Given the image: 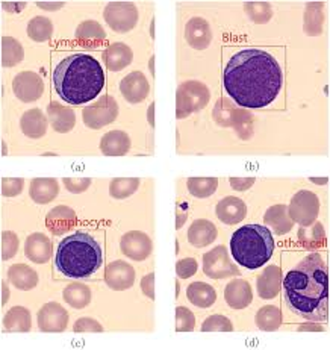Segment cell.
<instances>
[{
  "label": "cell",
  "mask_w": 330,
  "mask_h": 350,
  "mask_svg": "<svg viewBox=\"0 0 330 350\" xmlns=\"http://www.w3.org/2000/svg\"><path fill=\"white\" fill-rule=\"evenodd\" d=\"M118 103L112 96H102L94 103L83 109L82 118L90 129H102L111 124L118 117Z\"/></svg>",
  "instance_id": "obj_9"
},
{
  "label": "cell",
  "mask_w": 330,
  "mask_h": 350,
  "mask_svg": "<svg viewBox=\"0 0 330 350\" xmlns=\"http://www.w3.org/2000/svg\"><path fill=\"white\" fill-rule=\"evenodd\" d=\"M187 297L193 305L205 310V308H209L215 304L217 291L209 284L193 282L191 285H188Z\"/></svg>",
  "instance_id": "obj_34"
},
{
  "label": "cell",
  "mask_w": 330,
  "mask_h": 350,
  "mask_svg": "<svg viewBox=\"0 0 330 350\" xmlns=\"http://www.w3.org/2000/svg\"><path fill=\"white\" fill-rule=\"evenodd\" d=\"M68 312L58 302H49L38 311V327L41 332H64L68 325Z\"/></svg>",
  "instance_id": "obj_14"
},
{
  "label": "cell",
  "mask_w": 330,
  "mask_h": 350,
  "mask_svg": "<svg viewBox=\"0 0 330 350\" xmlns=\"http://www.w3.org/2000/svg\"><path fill=\"white\" fill-rule=\"evenodd\" d=\"M120 91L129 103H141L149 96L150 85L141 72H132L122 79Z\"/></svg>",
  "instance_id": "obj_16"
},
{
  "label": "cell",
  "mask_w": 330,
  "mask_h": 350,
  "mask_svg": "<svg viewBox=\"0 0 330 350\" xmlns=\"http://www.w3.org/2000/svg\"><path fill=\"white\" fill-rule=\"evenodd\" d=\"M288 213L294 223H299L301 226L312 225L320 213V200L317 194L306 190L296 193L288 206Z\"/></svg>",
  "instance_id": "obj_10"
},
{
  "label": "cell",
  "mask_w": 330,
  "mask_h": 350,
  "mask_svg": "<svg viewBox=\"0 0 330 350\" xmlns=\"http://www.w3.org/2000/svg\"><path fill=\"white\" fill-rule=\"evenodd\" d=\"M52 241L51 238L41 232L31 234L26 238L25 255L35 264H46L52 258Z\"/></svg>",
  "instance_id": "obj_18"
},
{
  "label": "cell",
  "mask_w": 330,
  "mask_h": 350,
  "mask_svg": "<svg viewBox=\"0 0 330 350\" xmlns=\"http://www.w3.org/2000/svg\"><path fill=\"white\" fill-rule=\"evenodd\" d=\"M59 194V185L58 180L55 178H35L31 182L29 196L31 199L38 205L51 204L52 200L56 199Z\"/></svg>",
  "instance_id": "obj_26"
},
{
  "label": "cell",
  "mask_w": 330,
  "mask_h": 350,
  "mask_svg": "<svg viewBox=\"0 0 330 350\" xmlns=\"http://www.w3.org/2000/svg\"><path fill=\"white\" fill-rule=\"evenodd\" d=\"M103 59L111 72H122L132 64L133 52L128 44L114 43L103 52Z\"/></svg>",
  "instance_id": "obj_28"
},
{
  "label": "cell",
  "mask_w": 330,
  "mask_h": 350,
  "mask_svg": "<svg viewBox=\"0 0 330 350\" xmlns=\"http://www.w3.org/2000/svg\"><path fill=\"white\" fill-rule=\"evenodd\" d=\"M130 149V138L123 131H111L100 139V152L107 157H123Z\"/></svg>",
  "instance_id": "obj_29"
},
{
  "label": "cell",
  "mask_w": 330,
  "mask_h": 350,
  "mask_svg": "<svg viewBox=\"0 0 330 350\" xmlns=\"http://www.w3.org/2000/svg\"><path fill=\"white\" fill-rule=\"evenodd\" d=\"M52 35L53 23L51 22V18L37 16L31 20L29 25H27V37L37 41V43H44V41L52 38Z\"/></svg>",
  "instance_id": "obj_38"
},
{
  "label": "cell",
  "mask_w": 330,
  "mask_h": 350,
  "mask_svg": "<svg viewBox=\"0 0 330 350\" xmlns=\"http://www.w3.org/2000/svg\"><path fill=\"white\" fill-rule=\"evenodd\" d=\"M212 117L215 123L221 126V128H234L238 134L243 137V129H247L251 135V123H253V117L245 111V108L238 107L235 102H230L226 99H220L217 102L215 108L212 111Z\"/></svg>",
  "instance_id": "obj_7"
},
{
  "label": "cell",
  "mask_w": 330,
  "mask_h": 350,
  "mask_svg": "<svg viewBox=\"0 0 330 350\" xmlns=\"http://www.w3.org/2000/svg\"><path fill=\"white\" fill-rule=\"evenodd\" d=\"M47 118L49 122H51L53 131L59 132V134H67V132H70L74 128V123H76L74 111L59 103L49 105Z\"/></svg>",
  "instance_id": "obj_24"
},
{
  "label": "cell",
  "mask_w": 330,
  "mask_h": 350,
  "mask_svg": "<svg viewBox=\"0 0 330 350\" xmlns=\"http://www.w3.org/2000/svg\"><path fill=\"white\" fill-rule=\"evenodd\" d=\"M264 223L275 230L276 235H285L294 226V221L290 217V213H288L286 205H275L266 209Z\"/></svg>",
  "instance_id": "obj_30"
},
{
  "label": "cell",
  "mask_w": 330,
  "mask_h": 350,
  "mask_svg": "<svg viewBox=\"0 0 330 350\" xmlns=\"http://www.w3.org/2000/svg\"><path fill=\"white\" fill-rule=\"evenodd\" d=\"M120 249L132 261H146L153 250L150 237L141 232V230H130L122 237Z\"/></svg>",
  "instance_id": "obj_13"
},
{
  "label": "cell",
  "mask_w": 330,
  "mask_h": 350,
  "mask_svg": "<svg viewBox=\"0 0 330 350\" xmlns=\"http://www.w3.org/2000/svg\"><path fill=\"white\" fill-rule=\"evenodd\" d=\"M62 297L74 310H83L91 302L93 293H91L88 285L74 282L66 286L64 291H62Z\"/></svg>",
  "instance_id": "obj_35"
},
{
  "label": "cell",
  "mask_w": 330,
  "mask_h": 350,
  "mask_svg": "<svg viewBox=\"0 0 330 350\" xmlns=\"http://www.w3.org/2000/svg\"><path fill=\"white\" fill-rule=\"evenodd\" d=\"M62 182H64L67 190L70 193H74V194L87 191L91 185L90 178H64L62 179Z\"/></svg>",
  "instance_id": "obj_49"
},
{
  "label": "cell",
  "mask_w": 330,
  "mask_h": 350,
  "mask_svg": "<svg viewBox=\"0 0 330 350\" xmlns=\"http://www.w3.org/2000/svg\"><path fill=\"white\" fill-rule=\"evenodd\" d=\"M255 178H230V187L232 190L235 191H245L249 190V188L255 184Z\"/></svg>",
  "instance_id": "obj_50"
},
{
  "label": "cell",
  "mask_w": 330,
  "mask_h": 350,
  "mask_svg": "<svg viewBox=\"0 0 330 350\" xmlns=\"http://www.w3.org/2000/svg\"><path fill=\"white\" fill-rule=\"evenodd\" d=\"M105 282L114 291L129 290L135 282V270L129 262L114 261L105 269Z\"/></svg>",
  "instance_id": "obj_15"
},
{
  "label": "cell",
  "mask_w": 330,
  "mask_h": 350,
  "mask_svg": "<svg viewBox=\"0 0 330 350\" xmlns=\"http://www.w3.org/2000/svg\"><path fill=\"white\" fill-rule=\"evenodd\" d=\"M76 213L68 206H56L52 211H49L46 215V226L51 232L56 237L67 234L70 229H73L76 225Z\"/></svg>",
  "instance_id": "obj_20"
},
{
  "label": "cell",
  "mask_w": 330,
  "mask_h": 350,
  "mask_svg": "<svg viewBox=\"0 0 330 350\" xmlns=\"http://www.w3.org/2000/svg\"><path fill=\"white\" fill-rule=\"evenodd\" d=\"M299 331H301V332H305V331L322 332V331H325V327H322V326L318 325V323H315V321H307L306 325H301V326L299 327Z\"/></svg>",
  "instance_id": "obj_53"
},
{
  "label": "cell",
  "mask_w": 330,
  "mask_h": 350,
  "mask_svg": "<svg viewBox=\"0 0 330 350\" xmlns=\"http://www.w3.org/2000/svg\"><path fill=\"white\" fill-rule=\"evenodd\" d=\"M150 72H152V73L154 72V70H153V58L150 59Z\"/></svg>",
  "instance_id": "obj_59"
},
{
  "label": "cell",
  "mask_w": 330,
  "mask_h": 350,
  "mask_svg": "<svg viewBox=\"0 0 330 350\" xmlns=\"http://www.w3.org/2000/svg\"><path fill=\"white\" fill-rule=\"evenodd\" d=\"M187 43L195 51H205L212 41V31L205 18L194 17L185 26Z\"/></svg>",
  "instance_id": "obj_17"
},
{
  "label": "cell",
  "mask_w": 330,
  "mask_h": 350,
  "mask_svg": "<svg viewBox=\"0 0 330 350\" xmlns=\"http://www.w3.org/2000/svg\"><path fill=\"white\" fill-rule=\"evenodd\" d=\"M105 72L93 55L72 53L53 68L52 82L62 102L83 105L94 100L105 88Z\"/></svg>",
  "instance_id": "obj_3"
},
{
  "label": "cell",
  "mask_w": 330,
  "mask_h": 350,
  "mask_svg": "<svg viewBox=\"0 0 330 350\" xmlns=\"http://www.w3.org/2000/svg\"><path fill=\"white\" fill-rule=\"evenodd\" d=\"M76 41L82 47L85 49H97L103 44L107 40V33H105L103 26L94 20H87V22L81 23L76 29Z\"/></svg>",
  "instance_id": "obj_23"
},
{
  "label": "cell",
  "mask_w": 330,
  "mask_h": 350,
  "mask_svg": "<svg viewBox=\"0 0 330 350\" xmlns=\"http://www.w3.org/2000/svg\"><path fill=\"white\" fill-rule=\"evenodd\" d=\"M12 91L23 103L37 102L44 93V82L35 72H22L12 81Z\"/></svg>",
  "instance_id": "obj_12"
},
{
  "label": "cell",
  "mask_w": 330,
  "mask_h": 350,
  "mask_svg": "<svg viewBox=\"0 0 330 350\" xmlns=\"http://www.w3.org/2000/svg\"><path fill=\"white\" fill-rule=\"evenodd\" d=\"M41 10H49V11H56V10H59V8H62V6H64V2H52V3H47V2H38L37 3Z\"/></svg>",
  "instance_id": "obj_54"
},
{
  "label": "cell",
  "mask_w": 330,
  "mask_h": 350,
  "mask_svg": "<svg viewBox=\"0 0 330 350\" xmlns=\"http://www.w3.org/2000/svg\"><path fill=\"white\" fill-rule=\"evenodd\" d=\"M321 3H307L305 12V32L307 35H320L322 23H325V16H322Z\"/></svg>",
  "instance_id": "obj_41"
},
{
  "label": "cell",
  "mask_w": 330,
  "mask_h": 350,
  "mask_svg": "<svg viewBox=\"0 0 330 350\" xmlns=\"http://www.w3.org/2000/svg\"><path fill=\"white\" fill-rule=\"evenodd\" d=\"M102 262L100 244L85 232L66 237L56 249L55 269L70 279L91 278L102 267Z\"/></svg>",
  "instance_id": "obj_4"
},
{
  "label": "cell",
  "mask_w": 330,
  "mask_h": 350,
  "mask_svg": "<svg viewBox=\"0 0 330 350\" xmlns=\"http://www.w3.org/2000/svg\"><path fill=\"white\" fill-rule=\"evenodd\" d=\"M209 99V88L203 82L187 81L180 83L176 93V117L182 120V118H187L193 113L206 108Z\"/></svg>",
  "instance_id": "obj_6"
},
{
  "label": "cell",
  "mask_w": 330,
  "mask_h": 350,
  "mask_svg": "<svg viewBox=\"0 0 330 350\" xmlns=\"http://www.w3.org/2000/svg\"><path fill=\"white\" fill-rule=\"evenodd\" d=\"M282 68L262 49H243L224 67L223 85L238 107L261 109L276 100L282 88Z\"/></svg>",
  "instance_id": "obj_1"
},
{
  "label": "cell",
  "mask_w": 330,
  "mask_h": 350,
  "mask_svg": "<svg viewBox=\"0 0 330 350\" xmlns=\"http://www.w3.org/2000/svg\"><path fill=\"white\" fill-rule=\"evenodd\" d=\"M153 114H154V103H152L150 107H149V111H147V120H149L152 128H154V117H153Z\"/></svg>",
  "instance_id": "obj_55"
},
{
  "label": "cell",
  "mask_w": 330,
  "mask_h": 350,
  "mask_svg": "<svg viewBox=\"0 0 330 350\" xmlns=\"http://www.w3.org/2000/svg\"><path fill=\"white\" fill-rule=\"evenodd\" d=\"M297 237L300 246L305 250H317L326 246V232L322 223L314 221L312 225L301 226Z\"/></svg>",
  "instance_id": "obj_32"
},
{
  "label": "cell",
  "mask_w": 330,
  "mask_h": 350,
  "mask_svg": "<svg viewBox=\"0 0 330 350\" xmlns=\"http://www.w3.org/2000/svg\"><path fill=\"white\" fill-rule=\"evenodd\" d=\"M73 331L76 334H85V332H96V334H102L103 332V326L99 323V321L90 317H82L74 323Z\"/></svg>",
  "instance_id": "obj_47"
},
{
  "label": "cell",
  "mask_w": 330,
  "mask_h": 350,
  "mask_svg": "<svg viewBox=\"0 0 330 350\" xmlns=\"http://www.w3.org/2000/svg\"><path fill=\"white\" fill-rule=\"evenodd\" d=\"M154 273H149L141 279V291L146 294V297L154 300Z\"/></svg>",
  "instance_id": "obj_51"
},
{
  "label": "cell",
  "mask_w": 330,
  "mask_h": 350,
  "mask_svg": "<svg viewBox=\"0 0 330 350\" xmlns=\"http://www.w3.org/2000/svg\"><path fill=\"white\" fill-rule=\"evenodd\" d=\"M187 187H188L189 194H193L194 198L206 199L217 191V187H219V179L217 178H189L187 180Z\"/></svg>",
  "instance_id": "obj_39"
},
{
  "label": "cell",
  "mask_w": 330,
  "mask_h": 350,
  "mask_svg": "<svg viewBox=\"0 0 330 350\" xmlns=\"http://www.w3.org/2000/svg\"><path fill=\"white\" fill-rule=\"evenodd\" d=\"M25 59V49L20 41L12 37L2 38V66L5 68L20 64Z\"/></svg>",
  "instance_id": "obj_37"
},
{
  "label": "cell",
  "mask_w": 330,
  "mask_h": 350,
  "mask_svg": "<svg viewBox=\"0 0 330 350\" xmlns=\"http://www.w3.org/2000/svg\"><path fill=\"white\" fill-rule=\"evenodd\" d=\"M224 300L232 310H244L253 302V291L251 285L244 279H235L226 285L224 290Z\"/></svg>",
  "instance_id": "obj_19"
},
{
  "label": "cell",
  "mask_w": 330,
  "mask_h": 350,
  "mask_svg": "<svg viewBox=\"0 0 330 350\" xmlns=\"http://www.w3.org/2000/svg\"><path fill=\"white\" fill-rule=\"evenodd\" d=\"M139 180L138 178H115L111 180L109 184V194L111 198L117 200L128 199L139 188Z\"/></svg>",
  "instance_id": "obj_40"
},
{
  "label": "cell",
  "mask_w": 330,
  "mask_h": 350,
  "mask_svg": "<svg viewBox=\"0 0 330 350\" xmlns=\"http://www.w3.org/2000/svg\"><path fill=\"white\" fill-rule=\"evenodd\" d=\"M215 213L224 225H238L245 219L247 206H245L243 199L235 198V196H228V198L219 202Z\"/></svg>",
  "instance_id": "obj_21"
},
{
  "label": "cell",
  "mask_w": 330,
  "mask_h": 350,
  "mask_svg": "<svg viewBox=\"0 0 330 350\" xmlns=\"http://www.w3.org/2000/svg\"><path fill=\"white\" fill-rule=\"evenodd\" d=\"M11 285L18 290L29 291L38 285V273L27 264H14L8 270Z\"/></svg>",
  "instance_id": "obj_31"
},
{
  "label": "cell",
  "mask_w": 330,
  "mask_h": 350,
  "mask_svg": "<svg viewBox=\"0 0 330 350\" xmlns=\"http://www.w3.org/2000/svg\"><path fill=\"white\" fill-rule=\"evenodd\" d=\"M18 250V237L12 230L2 232V260L8 261L17 254Z\"/></svg>",
  "instance_id": "obj_45"
},
{
  "label": "cell",
  "mask_w": 330,
  "mask_h": 350,
  "mask_svg": "<svg viewBox=\"0 0 330 350\" xmlns=\"http://www.w3.org/2000/svg\"><path fill=\"white\" fill-rule=\"evenodd\" d=\"M234 325L224 316H210L202 325V332H232Z\"/></svg>",
  "instance_id": "obj_43"
},
{
  "label": "cell",
  "mask_w": 330,
  "mask_h": 350,
  "mask_svg": "<svg viewBox=\"0 0 330 350\" xmlns=\"http://www.w3.org/2000/svg\"><path fill=\"white\" fill-rule=\"evenodd\" d=\"M3 326L8 332H29L32 326L29 310L25 306L11 308L3 319Z\"/></svg>",
  "instance_id": "obj_33"
},
{
  "label": "cell",
  "mask_w": 330,
  "mask_h": 350,
  "mask_svg": "<svg viewBox=\"0 0 330 350\" xmlns=\"http://www.w3.org/2000/svg\"><path fill=\"white\" fill-rule=\"evenodd\" d=\"M275 249V237L262 225H245L235 230L230 238L232 256L249 270L261 269L271 260Z\"/></svg>",
  "instance_id": "obj_5"
},
{
  "label": "cell",
  "mask_w": 330,
  "mask_h": 350,
  "mask_svg": "<svg viewBox=\"0 0 330 350\" xmlns=\"http://www.w3.org/2000/svg\"><path fill=\"white\" fill-rule=\"evenodd\" d=\"M195 327V316L185 306L176 308V331L178 332H193Z\"/></svg>",
  "instance_id": "obj_44"
},
{
  "label": "cell",
  "mask_w": 330,
  "mask_h": 350,
  "mask_svg": "<svg viewBox=\"0 0 330 350\" xmlns=\"http://www.w3.org/2000/svg\"><path fill=\"white\" fill-rule=\"evenodd\" d=\"M103 18L112 31L126 33L138 23V10L132 2H109L105 6Z\"/></svg>",
  "instance_id": "obj_8"
},
{
  "label": "cell",
  "mask_w": 330,
  "mask_h": 350,
  "mask_svg": "<svg viewBox=\"0 0 330 350\" xmlns=\"http://www.w3.org/2000/svg\"><path fill=\"white\" fill-rule=\"evenodd\" d=\"M187 209H188V206H187L185 202H182V204L178 205V209H176V229H182V226L185 225L187 217H188Z\"/></svg>",
  "instance_id": "obj_52"
},
{
  "label": "cell",
  "mask_w": 330,
  "mask_h": 350,
  "mask_svg": "<svg viewBox=\"0 0 330 350\" xmlns=\"http://www.w3.org/2000/svg\"><path fill=\"white\" fill-rule=\"evenodd\" d=\"M256 326L265 332H275L282 325V311L275 305L262 306L256 312Z\"/></svg>",
  "instance_id": "obj_36"
},
{
  "label": "cell",
  "mask_w": 330,
  "mask_h": 350,
  "mask_svg": "<svg viewBox=\"0 0 330 350\" xmlns=\"http://www.w3.org/2000/svg\"><path fill=\"white\" fill-rule=\"evenodd\" d=\"M219 230L212 221L209 220H194L188 229V241L194 247H206L217 240Z\"/></svg>",
  "instance_id": "obj_25"
},
{
  "label": "cell",
  "mask_w": 330,
  "mask_h": 350,
  "mask_svg": "<svg viewBox=\"0 0 330 350\" xmlns=\"http://www.w3.org/2000/svg\"><path fill=\"white\" fill-rule=\"evenodd\" d=\"M2 290H3V299H2V305L6 304V299H10V290H6L5 282H2Z\"/></svg>",
  "instance_id": "obj_56"
},
{
  "label": "cell",
  "mask_w": 330,
  "mask_h": 350,
  "mask_svg": "<svg viewBox=\"0 0 330 350\" xmlns=\"http://www.w3.org/2000/svg\"><path fill=\"white\" fill-rule=\"evenodd\" d=\"M197 269H199V265L194 258H184V260H180L178 262L176 273L180 279H188L197 273Z\"/></svg>",
  "instance_id": "obj_48"
},
{
  "label": "cell",
  "mask_w": 330,
  "mask_h": 350,
  "mask_svg": "<svg viewBox=\"0 0 330 350\" xmlns=\"http://www.w3.org/2000/svg\"><path fill=\"white\" fill-rule=\"evenodd\" d=\"M203 271L210 279H224L240 273L236 265L230 261L229 252L224 246H217L203 255Z\"/></svg>",
  "instance_id": "obj_11"
},
{
  "label": "cell",
  "mask_w": 330,
  "mask_h": 350,
  "mask_svg": "<svg viewBox=\"0 0 330 350\" xmlns=\"http://www.w3.org/2000/svg\"><path fill=\"white\" fill-rule=\"evenodd\" d=\"M179 291H180V286H179V282L176 281V297L179 296Z\"/></svg>",
  "instance_id": "obj_58"
},
{
  "label": "cell",
  "mask_w": 330,
  "mask_h": 350,
  "mask_svg": "<svg viewBox=\"0 0 330 350\" xmlns=\"http://www.w3.org/2000/svg\"><path fill=\"white\" fill-rule=\"evenodd\" d=\"M282 286V271L277 265H269L256 279V290L261 299H275Z\"/></svg>",
  "instance_id": "obj_22"
},
{
  "label": "cell",
  "mask_w": 330,
  "mask_h": 350,
  "mask_svg": "<svg viewBox=\"0 0 330 350\" xmlns=\"http://www.w3.org/2000/svg\"><path fill=\"white\" fill-rule=\"evenodd\" d=\"M47 117L44 113L38 108H33L26 111V113L20 118V128H22V132L32 139H38L41 137L46 135L47 132Z\"/></svg>",
  "instance_id": "obj_27"
},
{
  "label": "cell",
  "mask_w": 330,
  "mask_h": 350,
  "mask_svg": "<svg viewBox=\"0 0 330 350\" xmlns=\"http://www.w3.org/2000/svg\"><path fill=\"white\" fill-rule=\"evenodd\" d=\"M245 12L258 25L269 23L273 17V10L266 2H247L245 3Z\"/></svg>",
  "instance_id": "obj_42"
},
{
  "label": "cell",
  "mask_w": 330,
  "mask_h": 350,
  "mask_svg": "<svg viewBox=\"0 0 330 350\" xmlns=\"http://www.w3.org/2000/svg\"><path fill=\"white\" fill-rule=\"evenodd\" d=\"M25 185L23 178H3L2 179V194L5 198H16L22 194Z\"/></svg>",
  "instance_id": "obj_46"
},
{
  "label": "cell",
  "mask_w": 330,
  "mask_h": 350,
  "mask_svg": "<svg viewBox=\"0 0 330 350\" xmlns=\"http://www.w3.org/2000/svg\"><path fill=\"white\" fill-rule=\"evenodd\" d=\"M290 310L315 323L329 320V269L320 254L307 255L282 281Z\"/></svg>",
  "instance_id": "obj_2"
},
{
  "label": "cell",
  "mask_w": 330,
  "mask_h": 350,
  "mask_svg": "<svg viewBox=\"0 0 330 350\" xmlns=\"http://www.w3.org/2000/svg\"><path fill=\"white\" fill-rule=\"evenodd\" d=\"M329 179L327 178H322V179H315V178H311V182H315V184H326Z\"/></svg>",
  "instance_id": "obj_57"
}]
</instances>
